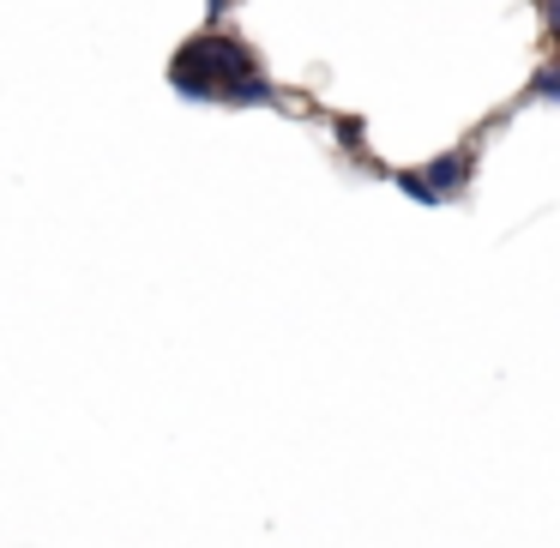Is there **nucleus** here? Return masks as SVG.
<instances>
[{"instance_id":"nucleus-1","label":"nucleus","mask_w":560,"mask_h":548,"mask_svg":"<svg viewBox=\"0 0 560 548\" xmlns=\"http://www.w3.org/2000/svg\"><path fill=\"white\" fill-rule=\"evenodd\" d=\"M170 85L182 91L187 103H230V109H271L278 103V85L259 73L254 49L230 31H199L175 49L170 61Z\"/></svg>"},{"instance_id":"nucleus-3","label":"nucleus","mask_w":560,"mask_h":548,"mask_svg":"<svg viewBox=\"0 0 560 548\" xmlns=\"http://www.w3.org/2000/svg\"><path fill=\"white\" fill-rule=\"evenodd\" d=\"M530 103H560V67H555V61L536 67V79H530Z\"/></svg>"},{"instance_id":"nucleus-2","label":"nucleus","mask_w":560,"mask_h":548,"mask_svg":"<svg viewBox=\"0 0 560 548\" xmlns=\"http://www.w3.org/2000/svg\"><path fill=\"white\" fill-rule=\"evenodd\" d=\"M470 170H476V151L458 145V151H440L428 170H416L428 182V194H434V206H452V199H464V187H470Z\"/></svg>"},{"instance_id":"nucleus-5","label":"nucleus","mask_w":560,"mask_h":548,"mask_svg":"<svg viewBox=\"0 0 560 548\" xmlns=\"http://www.w3.org/2000/svg\"><path fill=\"white\" fill-rule=\"evenodd\" d=\"M223 13H230V0H206V19H211V25H223Z\"/></svg>"},{"instance_id":"nucleus-4","label":"nucleus","mask_w":560,"mask_h":548,"mask_svg":"<svg viewBox=\"0 0 560 548\" xmlns=\"http://www.w3.org/2000/svg\"><path fill=\"white\" fill-rule=\"evenodd\" d=\"M338 139H343V145H355V139H362V121H355V115H343V121H338Z\"/></svg>"}]
</instances>
